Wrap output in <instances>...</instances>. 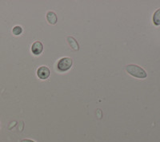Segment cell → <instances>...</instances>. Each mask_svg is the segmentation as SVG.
Listing matches in <instances>:
<instances>
[{
    "mask_svg": "<svg viewBox=\"0 0 160 142\" xmlns=\"http://www.w3.org/2000/svg\"><path fill=\"white\" fill-rule=\"evenodd\" d=\"M68 41L70 46L72 48V50H79V46H78V42H77L75 38H74L71 36H69L68 37Z\"/></svg>",
    "mask_w": 160,
    "mask_h": 142,
    "instance_id": "cell-6",
    "label": "cell"
},
{
    "mask_svg": "<svg viewBox=\"0 0 160 142\" xmlns=\"http://www.w3.org/2000/svg\"><path fill=\"white\" fill-rule=\"evenodd\" d=\"M21 142H35L32 140H28V139H25V140H22Z\"/></svg>",
    "mask_w": 160,
    "mask_h": 142,
    "instance_id": "cell-9",
    "label": "cell"
},
{
    "mask_svg": "<svg viewBox=\"0 0 160 142\" xmlns=\"http://www.w3.org/2000/svg\"><path fill=\"white\" fill-rule=\"evenodd\" d=\"M47 19H48V22L51 25H55L57 23L58 21V18H57V15L53 11H48L47 13Z\"/></svg>",
    "mask_w": 160,
    "mask_h": 142,
    "instance_id": "cell-5",
    "label": "cell"
},
{
    "mask_svg": "<svg viewBox=\"0 0 160 142\" xmlns=\"http://www.w3.org/2000/svg\"><path fill=\"white\" fill-rule=\"evenodd\" d=\"M43 50V45L39 41H36L31 46V51L35 55H39Z\"/></svg>",
    "mask_w": 160,
    "mask_h": 142,
    "instance_id": "cell-4",
    "label": "cell"
},
{
    "mask_svg": "<svg viewBox=\"0 0 160 142\" xmlns=\"http://www.w3.org/2000/svg\"><path fill=\"white\" fill-rule=\"evenodd\" d=\"M37 75H38V78L45 80V79L48 78L51 75V71H50L49 68L47 66H40L37 70Z\"/></svg>",
    "mask_w": 160,
    "mask_h": 142,
    "instance_id": "cell-3",
    "label": "cell"
},
{
    "mask_svg": "<svg viewBox=\"0 0 160 142\" xmlns=\"http://www.w3.org/2000/svg\"><path fill=\"white\" fill-rule=\"evenodd\" d=\"M126 71L130 75L135 77V78H137L143 79L148 77V73L145 71V69H142L141 66L134 65V64L126 66Z\"/></svg>",
    "mask_w": 160,
    "mask_h": 142,
    "instance_id": "cell-1",
    "label": "cell"
},
{
    "mask_svg": "<svg viewBox=\"0 0 160 142\" xmlns=\"http://www.w3.org/2000/svg\"><path fill=\"white\" fill-rule=\"evenodd\" d=\"M12 32L15 35H21V33L22 32V29L21 26H15V27L13 28Z\"/></svg>",
    "mask_w": 160,
    "mask_h": 142,
    "instance_id": "cell-8",
    "label": "cell"
},
{
    "mask_svg": "<svg viewBox=\"0 0 160 142\" xmlns=\"http://www.w3.org/2000/svg\"><path fill=\"white\" fill-rule=\"evenodd\" d=\"M153 23L155 26L160 25V8L157 10L153 15Z\"/></svg>",
    "mask_w": 160,
    "mask_h": 142,
    "instance_id": "cell-7",
    "label": "cell"
},
{
    "mask_svg": "<svg viewBox=\"0 0 160 142\" xmlns=\"http://www.w3.org/2000/svg\"><path fill=\"white\" fill-rule=\"evenodd\" d=\"M72 63L73 61L71 58L64 57L58 61V64H57V68L60 72H65L71 69V67L72 66Z\"/></svg>",
    "mask_w": 160,
    "mask_h": 142,
    "instance_id": "cell-2",
    "label": "cell"
}]
</instances>
